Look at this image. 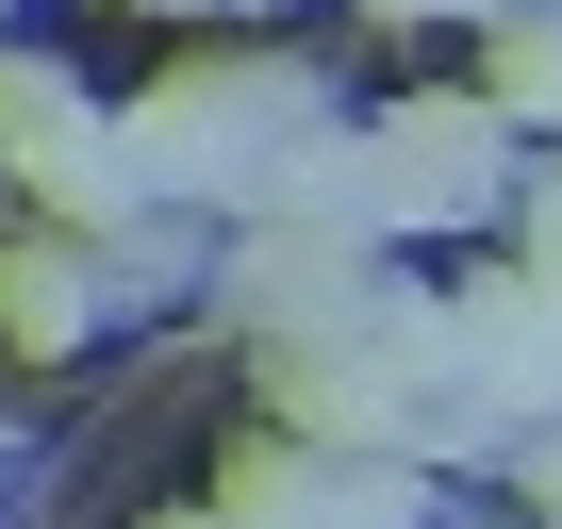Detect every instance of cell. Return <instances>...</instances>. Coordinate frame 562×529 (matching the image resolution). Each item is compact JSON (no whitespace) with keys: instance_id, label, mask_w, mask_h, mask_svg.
<instances>
[{"instance_id":"1","label":"cell","mask_w":562,"mask_h":529,"mask_svg":"<svg viewBox=\"0 0 562 529\" xmlns=\"http://www.w3.org/2000/svg\"><path fill=\"white\" fill-rule=\"evenodd\" d=\"M116 133H133V182H149V199L265 215V199H281V166H299L331 116H315V83L281 67V50H215V34H182V50L116 100Z\"/></svg>"},{"instance_id":"2","label":"cell","mask_w":562,"mask_h":529,"mask_svg":"<svg viewBox=\"0 0 562 529\" xmlns=\"http://www.w3.org/2000/svg\"><path fill=\"white\" fill-rule=\"evenodd\" d=\"M0 166H18L34 199H50V232H83V248H116V232H149V182H133V133L50 67V50H0Z\"/></svg>"},{"instance_id":"3","label":"cell","mask_w":562,"mask_h":529,"mask_svg":"<svg viewBox=\"0 0 562 529\" xmlns=\"http://www.w3.org/2000/svg\"><path fill=\"white\" fill-rule=\"evenodd\" d=\"M381 282H397V264H381L364 232H299V215H232V248H215V299H232V331H248V348L348 331Z\"/></svg>"},{"instance_id":"4","label":"cell","mask_w":562,"mask_h":529,"mask_svg":"<svg viewBox=\"0 0 562 529\" xmlns=\"http://www.w3.org/2000/svg\"><path fill=\"white\" fill-rule=\"evenodd\" d=\"M513 133H529V116H513L496 83H430V100H397V116H381V166H397V232H463V215L529 199Z\"/></svg>"},{"instance_id":"5","label":"cell","mask_w":562,"mask_h":529,"mask_svg":"<svg viewBox=\"0 0 562 529\" xmlns=\"http://www.w3.org/2000/svg\"><path fill=\"white\" fill-rule=\"evenodd\" d=\"M100 315H116V248H83V232H18L0 248V348L18 364H67Z\"/></svg>"},{"instance_id":"6","label":"cell","mask_w":562,"mask_h":529,"mask_svg":"<svg viewBox=\"0 0 562 529\" xmlns=\"http://www.w3.org/2000/svg\"><path fill=\"white\" fill-rule=\"evenodd\" d=\"M299 529H430V496H414V447H331Z\"/></svg>"},{"instance_id":"7","label":"cell","mask_w":562,"mask_h":529,"mask_svg":"<svg viewBox=\"0 0 562 529\" xmlns=\"http://www.w3.org/2000/svg\"><path fill=\"white\" fill-rule=\"evenodd\" d=\"M480 83H496L529 133H562V0H529V18H496V34H480Z\"/></svg>"},{"instance_id":"8","label":"cell","mask_w":562,"mask_h":529,"mask_svg":"<svg viewBox=\"0 0 562 529\" xmlns=\"http://www.w3.org/2000/svg\"><path fill=\"white\" fill-rule=\"evenodd\" d=\"M513 215H529V264H546V299H562V133H546V166H529V199H513Z\"/></svg>"},{"instance_id":"9","label":"cell","mask_w":562,"mask_h":529,"mask_svg":"<svg viewBox=\"0 0 562 529\" xmlns=\"http://www.w3.org/2000/svg\"><path fill=\"white\" fill-rule=\"evenodd\" d=\"M513 496H529V529H562V414H546V430L513 447Z\"/></svg>"},{"instance_id":"10","label":"cell","mask_w":562,"mask_h":529,"mask_svg":"<svg viewBox=\"0 0 562 529\" xmlns=\"http://www.w3.org/2000/svg\"><path fill=\"white\" fill-rule=\"evenodd\" d=\"M364 18H480L496 34V18H529V0H364Z\"/></svg>"},{"instance_id":"11","label":"cell","mask_w":562,"mask_h":529,"mask_svg":"<svg viewBox=\"0 0 562 529\" xmlns=\"http://www.w3.org/2000/svg\"><path fill=\"white\" fill-rule=\"evenodd\" d=\"M149 529H248V513H215V496H199V513H149Z\"/></svg>"},{"instance_id":"12","label":"cell","mask_w":562,"mask_h":529,"mask_svg":"<svg viewBox=\"0 0 562 529\" xmlns=\"http://www.w3.org/2000/svg\"><path fill=\"white\" fill-rule=\"evenodd\" d=\"M199 18H265V0H199Z\"/></svg>"},{"instance_id":"13","label":"cell","mask_w":562,"mask_h":529,"mask_svg":"<svg viewBox=\"0 0 562 529\" xmlns=\"http://www.w3.org/2000/svg\"><path fill=\"white\" fill-rule=\"evenodd\" d=\"M0 18H18V0H0Z\"/></svg>"}]
</instances>
